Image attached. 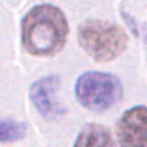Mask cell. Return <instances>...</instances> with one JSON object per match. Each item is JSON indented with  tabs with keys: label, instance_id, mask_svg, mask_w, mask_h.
Here are the masks:
<instances>
[{
	"label": "cell",
	"instance_id": "6da1fadb",
	"mask_svg": "<svg viewBox=\"0 0 147 147\" xmlns=\"http://www.w3.org/2000/svg\"><path fill=\"white\" fill-rule=\"evenodd\" d=\"M20 37L23 49L32 57H54L61 52L67 41V18L55 5H35L22 18Z\"/></svg>",
	"mask_w": 147,
	"mask_h": 147
},
{
	"label": "cell",
	"instance_id": "7a4b0ae2",
	"mask_svg": "<svg viewBox=\"0 0 147 147\" xmlns=\"http://www.w3.org/2000/svg\"><path fill=\"white\" fill-rule=\"evenodd\" d=\"M77 38L81 49L96 63L113 61L126 52L127 32L119 25L107 20L89 18L80 23Z\"/></svg>",
	"mask_w": 147,
	"mask_h": 147
},
{
	"label": "cell",
	"instance_id": "3957f363",
	"mask_svg": "<svg viewBox=\"0 0 147 147\" xmlns=\"http://www.w3.org/2000/svg\"><path fill=\"white\" fill-rule=\"evenodd\" d=\"M75 96L84 109L104 112L117 106L123 98L124 89L121 80L110 72L87 71L75 81Z\"/></svg>",
	"mask_w": 147,
	"mask_h": 147
},
{
	"label": "cell",
	"instance_id": "277c9868",
	"mask_svg": "<svg viewBox=\"0 0 147 147\" xmlns=\"http://www.w3.org/2000/svg\"><path fill=\"white\" fill-rule=\"evenodd\" d=\"M115 135L119 147H147V106L129 107L118 118Z\"/></svg>",
	"mask_w": 147,
	"mask_h": 147
},
{
	"label": "cell",
	"instance_id": "5b68a950",
	"mask_svg": "<svg viewBox=\"0 0 147 147\" xmlns=\"http://www.w3.org/2000/svg\"><path fill=\"white\" fill-rule=\"evenodd\" d=\"M60 83H61L60 77L51 74L35 80L29 87V100L32 106L46 119H55L64 113V109L57 100Z\"/></svg>",
	"mask_w": 147,
	"mask_h": 147
},
{
	"label": "cell",
	"instance_id": "8992f818",
	"mask_svg": "<svg viewBox=\"0 0 147 147\" xmlns=\"http://www.w3.org/2000/svg\"><path fill=\"white\" fill-rule=\"evenodd\" d=\"M72 147H117V142L106 126L90 123L81 127Z\"/></svg>",
	"mask_w": 147,
	"mask_h": 147
},
{
	"label": "cell",
	"instance_id": "52a82bcc",
	"mask_svg": "<svg viewBox=\"0 0 147 147\" xmlns=\"http://www.w3.org/2000/svg\"><path fill=\"white\" fill-rule=\"evenodd\" d=\"M28 133V126L23 121L0 118V142L11 144V142L22 141Z\"/></svg>",
	"mask_w": 147,
	"mask_h": 147
}]
</instances>
